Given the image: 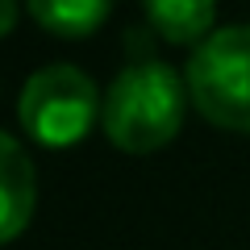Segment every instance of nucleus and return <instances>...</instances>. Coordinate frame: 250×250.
<instances>
[{
	"mask_svg": "<svg viewBox=\"0 0 250 250\" xmlns=\"http://www.w3.org/2000/svg\"><path fill=\"white\" fill-rule=\"evenodd\" d=\"M188 96L205 121L250 134V25L213 29L188 59Z\"/></svg>",
	"mask_w": 250,
	"mask_h": 250,
	"instance_id": "nucleus-2",
	"label": "nucleus"
},
{
	"mask_svg": "<svg viewBox=\"0 0 250 250\" xmlns=\"http://www.w3.org/2000/svg\"><path fill=\"white\" fill-rule=\"evenodd\" d=\"M142 13L167 42L200 46L213 34L217 0H142Z\"/></svg>",
	"mask_w": 250,
	"mask_h": 250,
	"instance_id": "nucleus-5",
	"label": "nucleus"
},
{
	"mask_svg": "<svg viewBox=\"0 0 250 250\" xmlns=\"http://www.w3.org/2000/svg\"><path fill=\"white\" fill-rule=\"evenodd\" d=\"M34 200H38L34 163L17 138L0 129V246L25 233L29 217H34Z\"/></svg>",
	"mask_w": 250,
	"mask_h": 250,
	"instance_id": "nucleus-4",
	"label": "nucleus"
},
{
	"mask_svg": "<svg viewBox=\"0 0 250 250\" xmlns=\"http://www.w3.org/2000/svg\"><path fill=\"white\" fill-rule=\"evenodd\" d=\"M17 25V0H0V38Z\"/></svg>",
	"mask_w": 250,
	"mask_h": 250,
	"instance_id": "nucleus-7",
	"label": "nucleus"
},
{
	"mask_svg": "<svg viewBox=\"0 0 250 250\" xmlns=\"http://www.w3.org/2000/svg\"><path fill=\"white\" fill-rule=\"evenodd\" d=\"M188 80L159 59H138L117 80L108 83L104 104H100V125L104 138L125 154H150L163 150L184 125L188 104Z\"/></svg>",
	"mask_w": 250,
	"mask_h": 250,
	"instance_id": "nucleus-1",
	"label": "nucleus"
},
{
	"mask_svg": "<svg viewBox=\"0 0 250 250\" xmlns=\"http://www.w3.org/2000/svg\"><path fill=\"white\" fill-rule=\"evenodd\" d=\"M34 21L59 38H88L108 21L113 0H25Z\"/></svg>",
	"mask_w": 250,
	"mask_h": 250,
	"instance_id": "nucleus-6",
	"label": "nucleus"
},
{
	"mask_svg": "<svg viewBox=\"0 0 250 250\" xmlns=\"http://www.w3.org/2000/svg\"><path fill=\"white\" fill-rule=\"evenodd\" d=\"M104 100L96 96V83L71 67V62H50L42 71H34L21 88V125L38 146L50 150H67V146L83 142L92 121L100 117Z\"/></svg>",
	"mask_w": 250,
	"mask_h": 250,
	"instance_id": "nucleus-3",
	"label": "nucleus"
}]
</instances>
